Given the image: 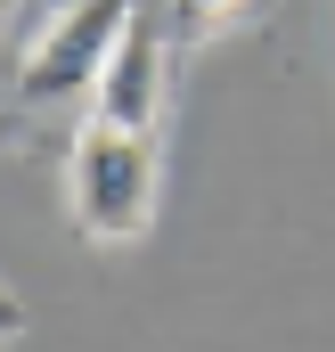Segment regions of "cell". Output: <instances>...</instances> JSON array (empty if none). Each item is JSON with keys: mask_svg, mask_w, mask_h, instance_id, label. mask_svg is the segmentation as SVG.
Listing matches in <instances>:
<instances>
[{"mask_svg": "<svg viewBox=\"0 0 335 352\" xmlns=\"http://www.w3.org/2000/svg\"><path fill=\"white\" fill-rule=\"evenodd\" d=\"M139 16V0H41L16 16V98L49 107V98H90L123 25Z\"/></svg>", "mask_w": 335, "mask_h": 352, "instance_id": "2", "label": "cell"}, {"mask_svg": "<svg viewBox=\"0 0 335 352\" xmlns=\"http://www.w3.org/2000/svg\"><path fill=\"white\" fill-rule=\"evenodd\" d=\"M262 0H172V16H180V33L188 41H221L229 25H246Z\"/></svg>", "mask_w": 335, "mask_h": 352, "instance_id": "4", "label": "cell"}, {"mask_svg": "<svg viewBox=\"0 0 335 352\" xmlns=\"http://www.w3.org/2000/svg\"><path fill=\"white\" fill-rule=\"evenodd\" d=\"M156 188H164L156 131H123L90 115L66 140V213L90 246H139L156 221Z\"/></svg>", "mask_w": 335, "mask_h": 352, "instance_id": "1", "label": "cell"}, {"mask_svg": "<svg viewBox=\"0 0 335 352\" xmlns=\"http://www.w3.org/2000/svg\"><path fill=\"white\" fill-rule=\"evenodd\" d=\"M164 107H172V41L148 16H131L115 58H106V74H98V90H90V115L123 123V131H164Z\"/></svg>", "mask_w": 335, "mask_h": 352, "instance_id": "3", "label": "cell"}]
</instances>
